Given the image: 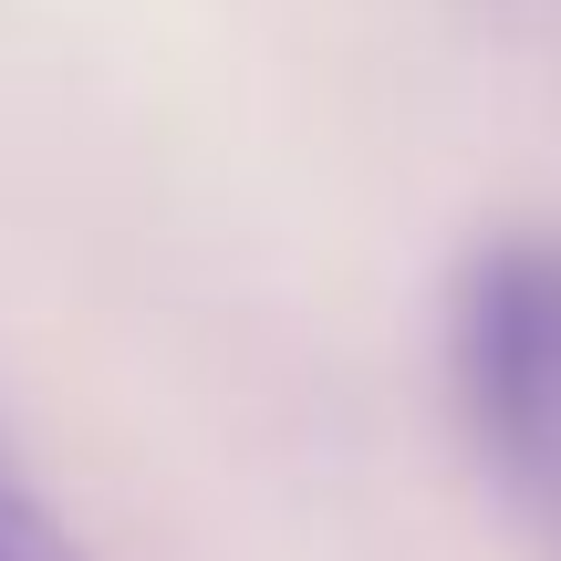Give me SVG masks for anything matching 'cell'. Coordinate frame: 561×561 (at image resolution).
Returning a JSON list of instances; mask_svg holds the SVG:
<instances>
[{
    "instance_id": "obj_1",
    "label": "cell",
    "mask_w": 561,
    "mask_h": 561,
    "mask_svg": "<svg viewBox=\"0 0 561 561\" xmlns=\"http://www.w3.org/2000/svg\"><path fill=\"white\" fill-rule=\"evenodd\" d=\"M447 385L489 500L541 561H561V229H510L458 271Z\"/></svg>"
},
{
    "instance_id": "obj_2",
    "label": "cell",
    "mask_w": 561,
    "mask_h": 561,
    "mask_svg": "<svg viewBox=\"0 0 561 561\" xmlns=\"http://www.w3.org/2000/svg\"><path fill=\"white\" fill-rule=\"evenodd\" d=\"M0 561H94L83 530L32 489V468H21L11 447H0Z\"/></svg>"
}]
</instances>
